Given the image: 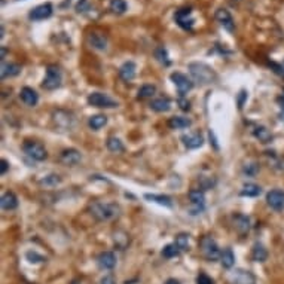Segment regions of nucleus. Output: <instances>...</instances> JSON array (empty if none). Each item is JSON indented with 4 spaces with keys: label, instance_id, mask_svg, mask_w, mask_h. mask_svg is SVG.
Returning <instances> with one entry per match:
<instances>
[{
    "label": "nucleus",
    "instance_id": "nucleus-32",
    "mask_svg": "<svg viewBox=\"0 0 284 284\" xmlns=\"http://www.w3.org/2000/svg\"><path fill=\"white\" fill-rule=\"evenodd\" d=\"M180 251H182V250L173 243V244H167V246L162 248L161 254H162V258H164V259H173V258H177V256H179Z\"/></svg>",
    "mask_w": 284,
    "mask_h": 284
},
{
    "label": "nucleus",
    "instance_id": "nucleus-20",
    "mask_svg": "<svg viewBox=\"0 0 284 284\" xmlns=\"http://www.w3.org/2000/svg\"><path fill=\"white\" fill-rule=\"evenodd\" d=\"M19 98L25 106H30V107H35L39 103V94L30 87H24L19 91Z\"/></svg>",
    "mask_w": 284,
    "mask_h": 284
},
{
    "label": "nucleus",
    "instance_id": "nucleus-10",
    "mask_svg": "<svg viewBox=\"0 0 284 284\" xmlns=\"http://www.w3.org/2000/svg\"><path fill=\"white\" fill-rule=\"evenodd\" d=\"M189 201H190V214H201L206 207V196L201 189L189 190Z\"/></svg>",
    "mask_w": 284,
    "mask_h": 284
},
{
    "label": "nucleus",
    "instance_id": "nucleus-11",
    "mask_svg": "<svg viewBox=\"0 0 284 284\" xmlns=\"http://www.w3.org/2000/svg\"><path fill=\"white\" fill-rule=\"evenodd\" d=\"M214 18L228 33L235 32V21H234V18H232V15L228 9H223V8L217 9L216 14H214Z\"/></svg>",
    "mask_w": 284,
    "mask_h": 284
},
{
    "label": "nucleus",
    "instance_id": "nucleus-41",
    "mask_svg": "<svg viewBox=\"0 0 284 284\" xmlns=\"http://www.w3.org/2000/svg\"><path fill=\"white\" fill-rule=\"evenodd\" d=\"M196 284H214V280L210 278L206 272H200V275L196 277Z\"/></svg>",
    "mask_w": 284,
    "mask_h": 284
},
{
    "label": "nucleus",
    "instance_id": "nucleus-27",
    "mask_svg": "<svg viewBox=\"0 0 284 284\" xmlns=\"http://www.w3.org/2000/svg\"><path fill=\"white\" fill-rule=\"evenodd\" d=\"M146 200L152 201V203H156L159 206H164V207H168L171 208L173 207V200L167 195H156V193H146L145 195Z\"/></svg>",
    "mask_w": 284,
    "mask_h": 284
},
{
    "label": "nucleus",
    "instance_id": "nucleus-25",
    "mask_svg": "<svg viewBox=\"0 0 284 284\" xmlns=\"http://www.w3.org/2000/svg\"><path fill=\"white\" fill-rule=\"evenodd\" d=\"M220 264H222V266L223 268H226V269H231L232 266H234V264H235V254H234V251L229 248V247H226V248H223L222 250V253H220Z\"/></svg>",
    "mask_w": 284,
    "mask_h": 284
},
{
    "label": "nucleus",
    "instance_id": "nucleus-36",
    "mask_svg": "<svg viewBox=\"0 0 284 284\" xmlns=\"http://www.w3.org/2000/svg\"><path fill=\"white\" fill-rule=\"evenodd\" d=\"M155 58L161 63V64H164V66H170V57H168V51L164 48V46H158L156 49H155Z\"/></svg>",
    "mask_w": 284,
    "mask_h": 284
},
{
    "label": "nucleus",
    "instance_id": "nucleus-30",
    "mask_svg": "<svg viewBox=\"0 0 284 284\" xmlns=\"http://www.w3.org/2000/svg\"><path fill=\"white\" fill-rule=\"evenodd\" d=\"M261 192H262V189H261V186H259V185H254V183H246V185L243 186V189H241L240 195H241V196H247V198H256V196H259V195H261Z\"/></svg>",
    "mask_w": 284,
    "mask_h": 284
},
{
    "label": "nucleus",
    "instance_id": "nucleus-34",
    "mask_svg": "<svg viewBox=\"0 0 284 284\" xmlns=\"http://www.w3.org/2000/svg\"><path fill=\"white\" fill-rule=\"evenodd\" d=\"M128 5L125 0H110V5H109V9L113 12V14H116V15H122L125 14Z\"/></svg>",
    "mask_w": 284,
    "mask_h": 284
},
{
    "label": "nucleus",
    "instance_id": "nucleus-8",
    "mask_svg": "<svg viewBox=\"0 0 284 284\" xmlns=\"http://www.w3.org/2000/svg\"><path fill=\"white\" fill-rule=\"evenodd\" d=\"M88 104L98 107V109H115L118 107V101L103 93H93L88 95Z\"/></svg>",
    "mask_w": 284,
    "mask_h": 284
},
{
    "label": "nucleus",
    "instance_id": "nucleus-4",
    "mask_svg": "<svg viewBox=\"0 0 284 284\" xmlns=\"http://www.w3.org/2000/svg\"><path fill=\"white\" fill-rule=\"evenodd\" d=\"M61 82H63V73H61V69L58 66H48L46 67V76L43 79V83L42 87L46 90V91H54L57 88L61 87Z\"/></svg>",
    "mask_w": 284,
    "mask_h": 284
},
{
    "label": "nucleus",
    "instance_id": "nucleus-16",
    "mask_svg": "<svg viewBox=\"0 0 284 284\" xmlns=\"http://www.w3.org/2000/svg\"><path fill=\"white\" fill-rule=\"evenodd\" d=\"M232 225H234V229L241 235V237H246L248 232H250V217L246 216V214H235L232 217Z\"/></svg>",
    "mask_w": 284,
    "mask_h": 284
},
{
    "label": "nucleus",
    "instance_id": "nucleus-5",
    "mask_svg": "<svg viewBox=\"0 0 284 284\" xmlns=\"http://www.w3.org/2000/svg\"><path fill=\"white\" fill-rule=\"evenodd\" d=\"M22 151L27 156H30L33 161H45L48 158V152L43 148V145H40L39 141H33V140H27L22 145Z\"/></svg>",
    "mask_w": 284,
    "mask_h": 284
},
{
    "label": "nucleus",
    "instance_id": "nucleus-21",
    "mask_svg": "<svg viewBox=\"0 0 284 284\" xmlns=\"http://www.w3.org/2000/svg\"><path fill=\"white\" fill-rule=\"evenodd\" d=\"M135 73H137V66H135V63L134 61H125L121 67H119V70H118V75H119V77L124 80V82H131L134 77H135Z\"/></svg>",
    "mask_w": 284,
    "mask_h": 284
},
{
    "label": "nucleus",
    "instance_id": "nucleus-40",
    "mask_svg": "<svg viewBox=\"0 0 284 284\" xmlns=\"http://www.w3.org/2000/svg\"><path fill=\"white\" fill-rule=\"evenodd\" d=\"M243 171H244L247 176H256V174H258V171H259V165H258V164H254V162H251V164H246V165H244V168H243Z\"/></svg>",
    "mask_w": 284,
    "mask_h": 284
},
{
    "label": "nucleus",
    "instance_id": "nucleus-28",
    "mask_svg": "<svg viewBox=\"0 0 284 284\" xmlns=\"http://www.w3.org/2000/svg\"><path fill=\"white\" fill-rule=\"evenodd\" d=\"M192 125V121L185 116H173L168 121V127L171 130H183Z\"/></svg>",
    "mask_w": 284,
    "mask_h": 284
},
{
    "label": "nucleus",
    "instance_id": "nucleus-39",
    "mask_svg": "<svg viewBox=\"0 0 284 284\" xmlns=\"http://www.w3.org/2000/svg\"><path fill=\"white\" fill-rule=\"evenodd\" d=\"M60 182H61L60 176L51 174V176H46V177L40 182V185H45V186H55V185H58Z\"/></svg>",
    "mask_w": 284,
    "mask_h": 284
},
{
    "label": "nucleus",
    "instance_id": "nucleus-33",
    "mask_svg": "<svg viewBox=\"0 0 284 284\" xmlns=\"http://www.w3.org/2000/svg\"><path fill=\"white\" fill-rule=\"evenodd\" d=\"M106 124H107V116H104V115H94L88 119V125L94 131L101 130Z\"/></svg>",
    "mask_w": 284,
    "mask_h": 284
},
{
    "label": "nucleus",
    "instance_id": "nucleus-42",
    "mask_svg": "<svg viewBox=\"0 0 284 284\" xmlns=\"http://www.w3.org/2000/svg\"><path fill=\"white\" fill-rule=\"evenodd\" d=\"M177 103H179L180 109H182V110H185V112H188V110L190 109V103H189L185 97H179Z\"/></svg>",
    "mask_w": 284,
    "mask_h": 284
},
{
    "label": "nucleus",
    "instance_id": "nucleus-37",
    "mask_svg": "<svg viewBox=\"0 0 284 284\" xmlns=\"http://www.w3.org/2000/svg\"><path fill=\"white\" fill-rule=\"evenodd\" d=\"M174 244H176V246H177L182 251L189 250V234H185V232L179 234V235L176 237Z\"/></svg>",
    "mask_w": 284,
    "mask_h": 284
},
{
    "label": "nucleus",
    "instance_id": "nucleus-13",
    "mask_svg": "<svg viewBox=\"0 0 284 284\" xmlns=\"http://www.w3.org/2000/svg\"><path fill=\"white\" fill-rule=\"evenodd\" d=\"M87 42L88 45L95 49V51H106L107 49V45H109V40H107V36L101 32H91L87 38Z\"/></svg>",
    "mask_w": 284,
    "mask_h": 284
},
{
    "label": "nucleus",
    "instance_id": "nucleus-15",
    "mask_svg": "<svg viewBox=\"0 0 284 284\" xmlns=\"http://www.w3.org/2000/svg\"><path fill=\"white\" fill-rule=\"evenodd\" d=\"M54 12V6L51 3H42L36 8H33L28 14V18L32 21H43V19H48Z\"/></svg>",
    "mask_w": 284,
    "mask_h": 284
},
{
    "label": "nucleus",
    "instance_id": "nucleus-2",
    "mask_svg": "<svg viewBox=\"0 0 284 284\" xmlns=\"http://www.w3.org/2000/svg\"><path fill=\"white\" fill-rule=\"evenodd\" d=\"M188 69H189V73H190L193 82L200 83V85H210V83L216 82V79H217L216 72L204 63H190L188 66Z\"/></svg>",
    "mask_w": 284,
    "mask_h": 284
},
{
    "label": "nucleus",
    "instance_id": "nucleus-24",
    "mask_svg": "<svg viewBox=\"0 0 284 284\" xmlns=\"http://www.w3.org/2000/svg\"><path fill=\"white\" fill-rule=\"evenodd\" d=\"M251 259L254 262H265L268 259V250L265 248L264 244L254 243V246L251 248Z\"/></svg>",
    "mask_w": 284,
    "mask_h": 284
},
{
    "label": "nucleus",
    "instance_id": "nucleus-38",
    "mask_svg": "<svg viewBox=\"0 0 284 284\" xmlns=\"http://www.w3.org/2000/svg\"><path fill=\"white\" fill-rule=\"evenodd\" d=\"M25 258H27L28 262H30V264H35V265H36V264H42V262L46 261V259L42 256V254H39L38 251H32V250L25 253Z\"/></svg>",
    "mask_w": 284,
    "mask_h": 284
},
{
    "label": "nucleus",
    "instance_id": "nucleus-43",
    "mask_svg": "<svg viewBox=\"0 0 284 284\" xmlns=\"http://www.w3.org/2000/svg\"><path fill=\"white\" fill-rule=\"evenodd\" d=\"M100 284H116V280L113 275H104L100 281Z\"/></svg>",
    "mask_w": 284,
    "mask_h": 284
},
{
    "label": "nucleus",
    "instance_id": "nucleus-48",
    "mask_svg": "<svg viewBox=\"0 0 284 284\" xmlns=\"http://www.w3.org/2000/svg\"><path fill=\"white\" fill-rule=\"evenodd\" d=\"M281 67H283V75H284V63H283V66H281Z\"/></svg>",
    "mask_w": 284,
    "mask_h": 284
},
{
    "label": "nucleus",
    "instance_id": "nucleus-22",
    "mask_svg": "<svg viewBox=\"0 0 284 284\" xmlns=\"http://www.w3.org/2000/svg\"><path fill=\"white\" fill-rule=\"evenodd\" d=\"M0 206L6 211H12L18 207V198L14 192L8 190L2 195V200H0Z\"/></svg>",
    "mask_w": 284,
    "mask_h": 284
},
{
    "label": "nucleus",
    "instance_id": "nucleus-49",
    "mask_svg": "<svg viewBox=\"0 0 284 284\" xmlns=\"http://www.w3.org/2000/svg\"><path fill=\"white\" fill-rule=\"evenodd\" d=\"M125 284H134V283H133V281H130V283H125Z\"/></svg>",
    "mask_w": 284,
    "mask_h": 284
},
{
    "label": "nucleus",
    "instance_id": "nucleus-17",
    "mask_svg": "<svg viewBox=\"0 0 284 284\" xmlns=\"http://www.w3.org/2000/svg\"><path fill=\"white\" fill-rule=\"evenodd\" d=\"M97 265L101 269H113L116 266V254L113 251H101L97 256Z\"/></svg>",
    "mask_w": 284,
    "mask_h": 284
},
{
    "label": "nucleus",
    "instance_id": "nucleus-29",
    "mask_svg": "<svg viewBox=\"0 0 284 284\" xmlns=\"http://www.w3.org/2000/svg\"><path fill=\"white\" fill-rule=\"evenodd\" d=\"M106 146L112 153H122L125 152V146L118 137H109L106 141Z\"/></svg>",
    "mask_w": 284,
    "mask_h": 284
},
{
    "label": "nucleus",
    "instance_id": "nucleus-3",
    "mask_svg": "<svg viewBox=\"0 0 284 284\" xmlns=\"http://www.w3.org/2000/svg\"><path fill=\"white\" fill-rule=\"evenodd\" d=\"M200 250L203 253V256L208 261V262H214L220 259V253L222 250L219 248L216 240L211 235H204L200 240Z\"/></svg>",
    "mask_w": 284,
    "mask_h": 284
},
{
    "label": "nucleus",
    "instance_id": "nucleus-12",
    "mask_svg": "<svg viewBox=\"0 0 284 284\" xmlns=\"http://www.w3.org/2000/svg\"><path fill=\"white\" fill-rule=\"evenodd\" d=\"M52 119L57 127L64 128V130H70L75 125V118L67 110H55L52 113Z\"/></svg>",
    "mask_w": 284,
    "mask_h": 284
},
{
    "label": "nucleus",
    "instance_id": "nucleus-45",
    "mask_svg": "<svg viewBox=\"0 0 284 284\" xmlns=\"http://www.w3.org/2000/svg\"><path fill=\"white\" fill-rule=\"evenodd\" d=\"M0 164H2V170H0V173H2V176H3V174H6V171H8L9 162H8L6 159H2V162H0Z\"/></svg>",
    "mask_w": 284,
    "mask_h": 284
},
{
    "label": "nucleus",
    "instance_id": "nucleus-9",
    "mask_svg": "<svg viewBox=\"0 0 284 284\" xmlns=\"http://www.w3.org/2000/svg\"><path fill=\"white\" fill-rule=\"evenodd\" d=\"M170 79L173 80V83L176 85V88L179 91V95L180 97H185L192 88H193V80L189 79L186 75L180 73V72H174L171 73V76H170Z\"/></svg>",
    "mask_w": 284,
    "mask_h": 284
},
{
    "label": "nucleus",
    "instance_id": "nucleus-26",
    "mask_svg": "<svg viewBox=\"0 0 284 284\" xmlns=\"http://www.w3.org/2000/svg\"><path fill=\"white\" fill-rule=\"evenodd\" d=\"M151 109L153 112H158V113H164V112H168L171 109V101H170L167 97H159V98H155L151 101Z\"/></svg>",
    "mask_w": 284,
    "mask_h": 284
},
{
    "label": "nucleus",
    "instance_id": "nucleus-18",
    "mask_svg": "<svg viewBox=\"0 0 284 284\" xmlns=\"http://www.w3.org/2000/svg\"><path fill=\"white\" fill-rule=\"evenodd\" d=\"M182 141H183L185 148H188V149H198V148L203 146L204 137L201 133H188V134L182 135Z\"/></svg>",
    "mask_w": 284,
    "mask_h": 284
},
{
    "label": "nucleus",
    "instance_id": "nucleus-1",
    "mask_svg": "<svg viewBox=\"0 0 284 284\" xmlns=\"http://www.w3.org/2000/svg\"><path fill=\"white\" fill-rule=\"evenodd\" d=\"M90 213L98 222H109L116 219L121 214V207L113 203H100L94 201L90 204Z\"/></svg>",
    "mask_w": 284,
    "mask_h": 284
},
{
    "label": "nucleus",
    "instance_id": "nucleus-47",
    "mask_svg": "<svg viewBox=\"0 0 284 284\" xmlns=\"http://www.w3.org/2000/svg\"><path fill=\"white\" fill-rule=\"evenodd\" d=\"M5 55H6V48L2 46V61H3V58H5Z\"/></svg>",
    "mask_w": 284,
    "mask_h": 284
},
{
    "label": "nucleus",
    "instance_id": "nucleus-35",
    "mask_svg": "<svg viewBox=\"0 0 284 284\" xmlns=\"http://www.w3.org/2000/svg\"><path fill=\"white\" fill-rule=\"evenodd\" d=\"M155 94H156V87H155V85H151V83L143 85V87H141V88L138 90V98H140V100L152 98Z\"/></svg>",
    "mask_w": 284,
    "mask_h": 284
},
{
    "label": "nucleus",
    "instance_id": "nucleus-7",
    "mask_svg": "<svg viewBox=\"0 0 284 284\" xmlns=\"http://www.w3.org/2000/svg\"><path fill=\"white\" fill-rule=\"evenodd\" d=\"M174 21H176V24L180 28H183V30H186V32H192L193 30L195 18L192 15V9L190 8H182V9L176 11Z\"/></svg>",
    "mask_w": 284,
    "mask_h": 284
},
{
    "label": "nucleus",
    "instance_id": "nucleus-19",
    "mask_svg": "<svg viewBox=\"0 0 284 284\" xmlns=\"http://www.w3.org/2000/svg\"><path fill=\"white\" fill-rule=\"evenodd\" d=\"M80 159H82L80 152H79L77 149H73V148H70V149H64V151L60 153V162H61V164H64V165H69V167L79 164V162H80Z\"/></svg>",
    "mask_w": 284,
    "mask_h": 284
},
{
    "label": "nucleus",
    "instance_id": "nucleus-14",
    "mask_svg": "<svg viewBox=\"0 0 284 284\" xmlns=\"http://www.w3.org/2000/svg\"><path fill=\"white\" fill-rule=\"evenodd\" d=\"M266 203L268 206L275 210V211H283L284 210V190L274 189L266 193Z\"/></svg>",
    "mask_w": 284,
    "mask_h": 284
},
{
    "label": "nucleus",
    "instance_id": "nucleus-46",
    "mask_svg": "<svg viewBox=\"0 0 284 284\" xmlns=\"http://www.w3.org/2000/svg\"><path fill=\"white\" fill-rule=\"evenodd\" d=\"M164 284H180V281L176 280V278H168Z\"/></svg>",
    "mask_w": 284,
    "mask_h": 284
},
{
    "label": "nucleus",
    "instance_id": "nucleus-31",
    "mask_svg": "<svg viewBox=\"0 0 284 284\" xmlns=\"http://www.w3.org/2000/svg\"><path fill=\"white\" fill-rule=\"evenodd\" d=\"M253 135L256 137L259 141H262V143H269V141L272 140L271 131L266 127H262V125H259V127H256L253 130Z\"/></svg>",
    "mask_w": 284,
    "mask_h": 284
},
{
    "label": "nucleus",
    "instance_id": "nucleus-6",
    "mask_svg": "<svg viewBox=\"0 0 284 284\" xmlns=\"http://www.w3.org/2000/svg\"><path fill=\"white\" fill-rule=\"evenodd\" d=\"M229 284H256V275L247 269H234L228 274Z\"/></svg>",
    "mask_w": 284,
    "mask_h": 284
},
{
    "label": "nucleus",
    "instance_id": "nucleus-23",
    "mask_svg": "<svg viewBox=\"0 0 284 284\" xmlns=\"http://www.w3.org/2000/svg\"><path fill=\"white\" fill-rule=\"evenodd\" d=\"M19 73H21V66L19 64L2 61V70H0V76H2V79L14 77V76H18Z\"/></svg>",
    "mask_w": 284,
    "mask_h": 284
},
{
    "label": "nucleus",
    "instance_id": "nucleus-44",
    "mask_svg": "<svg viewBox=\"0 0 284 284\" xmlns=\"http://www.w3.org/2000/svg\"><path fill=\"white\" fill-rule=\"evenodd\" d=\"M278 104H280V119L284 122V95L278 98Z\"/></svg>",
    "mask_w": 284,
    "mask_h": 284
}]
</instances>
